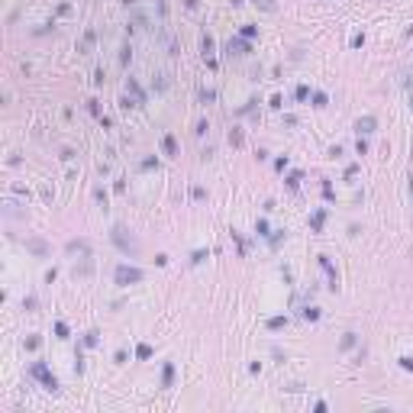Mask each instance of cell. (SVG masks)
Returning a JSON list of instances; mask_svg holds the SVG:
<instances>
[{
	"mask_svg": "<svg viewBox=\"0 0 413 413\" xmlns=\"http://www.w3.org/2000/svg\"><path fill=\"white\" fill-rule=\"evenodd\" d=\"M113 242H117L126 255H139V242L133 236H126V226H113Z\"/></svg>",
	"mask_w": 413,
	"mask_h": 413,
	"instance_id": "1",
	"label": "cell"
},
{
	"mask_svg": "<svg viewBox=\"0 0 413 413\" xmlns=\"http://www.w3.org/2000/svg\"><path fill=\"white\" fill-rule=\"evenodd\" d=\"M139 281H142V271L139 268H129V265H120L117 268V284H139Z\"/></svg>",
	"mask_w": 413,
	"mask_h": 413,
	"instance_id": "2",
	"label": "cell"
},
{
	"mask_svg": "<svg viewBox=\"0 0 413 413\" xmlns=\"http://www.w3.org/2000/svg\"><path fill=\"white\" fill-rule=\"evenodd\" d=\"M29 371H32V378H39V381H42V384H46V391H58V381H55V378H52V374H49V368H46V365H42V362H39V365H32V368H29Z\"/></svg>",
	"mask_w": 413,
	"mask_h": 413,
	"instance_id": "3",
	"label": "cell"
},
{
	"mask_svg": "<svg viewBox=\"0 0 413 413\" xmlns=\"http://www.w3.org/2000/svg\"><path fill=\"white\" fill-rule=\"evenodd\" d=\"M355 129H358V136H371L374 129H378V120L374 117H362V120L355 123Z\"/></svg>",
	"mask_w": 413,
	"mask_h": 413,
	"instance_id": "4",
	"label": "cell"
},
{
	"mask_svg": "<svg viewBox=\"0 0 413 413\" xmlns=\"http://www.w3.org/2000/svg\"><path fill=\"white\" fill-rule=\"evenodd\" d=\"M226 52H230V55H245V52H249V42H245L242 36H239V39H230Z\"/></svg>",
	"mask_w": 413,
	"mask_h": 413,
	"instance_id": "5",
	"label": "cell"
},
{
	"mask_svg": "<svg viewBox=\"0 0 413 413\" xmlns=\"http://www.w3.org/2000/svg\"><path fill=\"white\" fill-rule=\"evenodd\" d=\"M68 255H91V245L84 239H74V242H68Z\"/></svg>",
	"mask_w": 413,
	"mask_h": 413,
	"instance_id": "6",
	"label": "cell"
},
{
	"mask_svg": "<svg viewBox=\"0 0 413 413\" xmlns=\"http://www.w3.org/2000/svg\"><path fill=\"white\" fill-rule=\"evenodd\" d=\"M26 249H29L32 255H46V252H49V245L42 242V239H29V242H26Z\"/></svg>",
	"mask_w": 413,
	"mask_h": 413,
	"instance_id": "7",
	"label": "cell"
},
{
	"mask_svg": "<svg viewBox=\"0 0 413 413\" xmlns=\"http://www.w3.org/2000/svg\"><path fill=\"white\" fill-rule=\"evenodd\" d=\"M171 381H174V365L168 362L162 368V388H171Z\"/></svg>",
	"mask_w": 413,
	"mask_h": 413,
	"instance_id": "8",
	"label": "cell"
},
{
	"mask_svg": "<svg viewBox=\"0 0 413 413\" xmlns=\"http://www.w3.org/2000/svg\"><path fill=\"white\" fill-rule=\"evenodd\" d=\"M252 4H255L258 10H265V13H278V0H252Z\"/></svg>",
	"mask_w": 413,
	"mask_h": 413,
	"instance_id": "9",
	"label": "cell"
},
{
	"mask_svg": "<svg viewBox=\"0 0 413 413\" xmlns=\"http://www.w3.org/2000/svg\"><path fill=\"white\" fill-rule=\"evenodd\" d=\"M162 148H165L168 155H174V152H178V145H174V139H171V136H165V139H162Z\"/></svg>",
	"mask_w": 413,
	"mask_h": 413,
	"instance_id": "10",
	"label": "cell"
},
{
	"mask_svg": "<svg viewBox=\"0 0 413 413\" xmlns=\"http://www.w3.org/2000/svg\"><path fill=\"white\" fill-rule=\"evenodd\" d=\"M313 107H326V94H323V91L313 94Z\"/></svg>",
	"mask_w": 413,
	"mask_h": 413,
	"instance_id": "11",
	"label": "cell"
},
{
	"mask_svg": "<svg viewBox=\"0 0 413 413\" xmlns=\"http://www.w3.org/2000/svg\"><path fill=\"white\" fill-rule=\"evenodd\" d=\"M355 346V332H346V336H342V349H352Z\"/></svg>",
	"mask_w": 413,
	"mask_h": 413,
	"instance_id": "12",
	"label": "cell"
},
{
	"mask_svg": "<svg viewBox=\"0 0 413 413\" xmlns=\"http://www.w3.org/2000/svg\"><path fill=\"white\" fill-rule=\"evenodd\" d=\"M284 323H287V316H275V320H268V326H271V329H281Z\"/></svg>",
	"mask_w": 413,
	"mask_h": 413,
	"instance_id": "13",
	"label": "cell"
},
{
	"mask_svg": "<svg viewBox=\"0 0 413 413\" xmlns=\"http://www.w3.org/2000/svg\"><path fill=\"white\" fill-rule=\"evenodd\" d=\"M200 49H204V55H210V52H213V39H210V36H204V42H200Z\"/></svg>",
	"mask_w": 413,
	"mask_h": 413,
	"instance_id": "14",
	"label": "cell"
},
{
	"mask_svg": "<svg viewBox=\"0 0 413 413\" xmlns=\"http://www.w3.org/2000/svg\"><path fill=\"white\" fill-rule=\"evenodd\" d=\"M258 32V26H242V39H252Z\"/></svg>",
	"mask_w": 413,
	"mask_h": 413,
	"instance_id": "15",
	"label": "cell"
},
{
	"mask_svg": "<svg viewBox=\"0 0 413 413\" xmlns=\"http://www.w3.org/2000/svg\"><path fill=\"white\" fill-rule=\"evenodd\" d=\"M323 219H326V213H323V210H320V213H316V216H313V230H316V233H320V226H323Z\"/></svg>",
	"mask_w": 413,
	"mask_h": 413,
	"instance_id": "16",
	"label": "cell"
},
{
	"mask_svg": "<svg viewBox=\"0 0 413 413\" xmlns=\"http://www.w3.org/2000/svg\"><path fill=\"white\" fill-rule=\"evenodd\" d=\"M213 97H216V94H213V91H207V87H204V91H200V100H204V103H210Z\"/></svg>",
	"mask_w": 413,
	"mask_h": 413,
	"instance_id": "17",
	"label": "cell"
},
{
	"mask_svg": "<svg viewBox=\"0 0 413 413\" xmlns=\"http://www.w3.org/2000/svg\"><path fill=\"white\" fill-rule=\"evenodd\" d=\"M304 316H307V320H316V316H320V310H316V307H307Z\"/></svg>",
	"mask_w": 413,
	"mask_h": 413,
	"instance_id": "18",
	"label": "cell"
},
{
	"mask_svg": "<svg viewBox=\"0 0 413 413\" xmlns=\"http://www.w3.org/2000/svg\"><path fill=\"white\" fill-rule=\"evenodd\" d=\"M136 355H139V358H148V355H152V349H148V346H139Z\"/></svg>",
	"mask_w": 413,
	"mask_h": 413,
	"instance_id": "19",
	"label": "cell"
},
{
	"mask_svg": "<svg viewBox=\"0 0 413 413\" xmlns=\"http://www.w3.org/2000/svg\"><path fill=\"white\" fill-rule=\"evenodd\" d=\"M400 368H407V371H413V358H410V355H403V358H400Z\"/></svg>",
	"mask_w": 413,
	"mask_h": 413,
	"instance_id": "20",
	"label": "cell"
},
{
	"mask_svg": "<svg viewBox=\"0 0 413 413\" xmlns=\"http://www.w3.org/2000/svg\"><path fill=\"white\" fill-rule=\"evenodd\" d=\"M287 184H291V187H297V184H301V171H294L291 178H287Z\"/></svg>",
	"mask_w": 413,
	"mask_h": 413,
	"instance_id": "21",
	"label": "cell"
},
{
	"mask_svg": "<svg viewBox=\"0 0 413 413\" xmlns=\"http://www.w3.org/2000/svg\"><path fill=\"white\" fill-rule=\"evenodd\" d=\"M230 142L233 145H242V133H230Z\"/></svg>",
	"mask_w": 413,
	"mask_h": 413,
	"instance_id": "22",
	"label": "cell"
},
{
	"mask_svg": "<svg viewBox=\"0 0 413 413\" xmlns=\"http://www.w3.org/2000/svg\"><path fill=\"white\" fill-rule=\"evenodd\" d=\"M410 197H413V178H410Z\"/></svg>",
	"mask_w": 413,
	"mask_h": 413,
	"instance_id": "23",
	"label": "cell"
}]
</instances>
